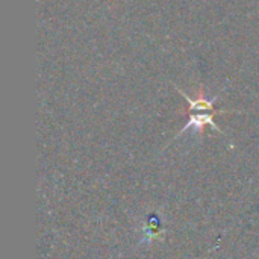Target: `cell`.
Masks as SVG:
<instances>
[{
    "instance_id": "1",
    "label": "cell",
    "mask_w": 259,
    "mask_h": 259,
    "mask_svg": "<svg viewBox=\"0 0 259 259\" xmlns=\"http://www.w3.org/2000/svg\"><path fill=\"white\" fill-rule=\"evenodd\" d=\"M225 111H211V112H191L188 123L181 129V132L178 134V137H181L184 132H187L188 129H194V131H202L205 126H211L212 129H215L219 134H223V131L220 129V126L214 121V117L217 114H223Z\"/></svg>"
},
{
    "instance_id": "2",
    "label": "cell",
    "mask_w": 259,
    "mask_h": 259,
    "mask_svg": "<svg viewBox=\"0 0 259 259\" xmlns=\"http://www.w3.org/2000/svg\"><path fill=\"white\" fill-rule=\"evenodd\" d=\"M175 87V90L190 103V112H211L212 109H214V103L220 99V93L215 96V97H212V99H206V97H203V96H200V97H190L185 91H182L178 85H173Z\"/></svg>"
}]
</instances>
